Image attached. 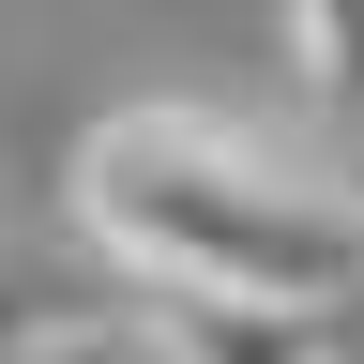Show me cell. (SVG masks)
<instances>
[{
    "instance_id": "7a4b0ae2",
    "label": "cell",
    "mask_w": 364,
    "mask_h": 364,
    "mask_svg": "<svg viewBox=\"0 0 364 364\" xmlns=\"http://www.w3.org/2000/svg\"><path fill=\"white\" fill-rule=\"evenodd\" d=\"M136 334H152V364H334L318 318H273V304H152Z\"/></svg>"
},
{
    "instance_id": "3957f363",
    "label": "cell",
    "mask_w": 364,
    "mask_h": 364,
    "mask_svg": "<svg viewBox=\"0 0 364 364\" xmlns=\"http://www.w3.org/2000/svg\"><path fill=\"white\" fill-rule=\"evenodd\" d=\"M289 76L334 91V107H364V0H304L289 16Z\"/></svg>"
},
{
    "instance_id": "6da1fadb",
    "label": "cell",
    "mask_w": 364,
    "mask_h": 364,
    "mask_svg": "<svg viewBox=\"0 0 364 364\" xmlns=\"http://www.w3.org/2000/svg\"><path fill=\"white\" fill-rule=\"evenodd\" d=\"M76 228L122 273H152V304H273L318 318L364 289V198L273 167L228 107H122L76 152Z\"/></svg>"
}]
</instances>
